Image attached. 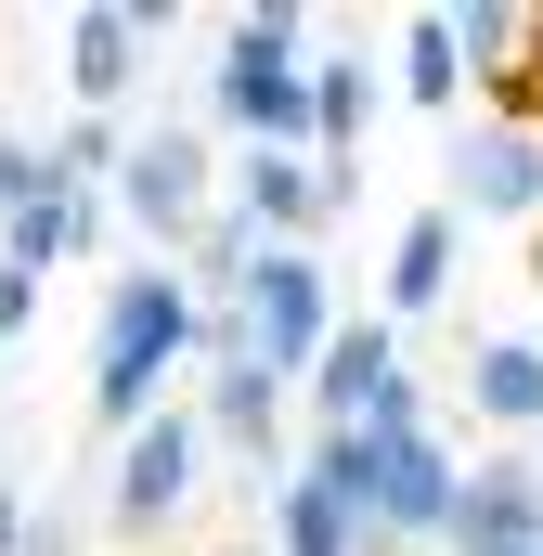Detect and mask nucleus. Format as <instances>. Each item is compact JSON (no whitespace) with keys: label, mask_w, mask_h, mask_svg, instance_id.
<instances>
[{"label":"nucleus","mask_w":543,"mask_h":556,"mask_svg":"<svg viewBox=\"0 0 543 556\" xmlns=\"http://www.w3.org/2000/svg\"><path fill=\"white\" fill-rule=\"evenodd\" d=\"M194 363V285L181 260H142L104 285V324H91V427L130 440L142 415H168V376Z\"/></svg>","instance_id":"f257e3e1"},{"label":"nucleus","mask_w":543,"mask_h":556,"mask_svg":"<svg viewBox=\"0 0 543 556\" xmlns=\"http://www.w3.org/2000/svg\"><path fill=\"white\" fill-rule=\"evenodd\" d=\"M207 117L247 130V155H311V13L272 0L220 26V78H207Z\"/></svg>","instance_id":"f03ea898"},{"label":"nucleus","mask_w":543,"mask_h":556,"mask_svg":"<svg viewBox=\"0 0 543 556\" xmlns=\"http://www.w3.org/2000/svg\"><path fill=\"white\" fill-rule=\"evenodd\" d=\"M104 207L130 220L142 247H168V260H181V247H194V220L220 207L207 130H181V117H168V130H130V155H117V194H104Z\"/></svg>","instance_id":"7ed1b4c3"},{"label":"nucleus","mask_w":543,"mask_h":556,"mask_svg":"<svg viewBox=\"0 0 543 556\" xmlns=\"http://www.w3.org/2000/svg\"><path fill=\"white\" fill-rule=\"evenodd\" d=\"M233 311H247V350H260L285 389H311L324 337L350 324V311H337V273H324L311 247H260V273H247V298H233Z\"/></svg>","instance_id":"20e7f679"},{"label":"nucleus","mask_w":543,"mask_h":556,"mask_svg":"<svg viewBox=\"0 0 543 556\" xmlns=\"http://www.w3.org/2000/svg\"><path fill=\"white\" fill-rule=\"evenodd\" d=\"M194 479H207V415H142L130 440H117V492H104V531L117 544H155L181 505H194Z\"/></svg>","instance_id":"39448f33"},{"label":"nucleus","mask_w":543,"mask_h":556,"mask_svg":"<svg viewBox=\"0 0 543 556\" xmlns=\"http://www.w3.org/2000/svg\"><path fill=\"white\" fill-rule=\"evenodd\" d=\"M363 440H376V427H363ZM453 505H466V466H453V440H440V427L376 440V479H363L376 544H453Z\"/></svg>","instance_id":"423d86ee"},{"label":"nucleus","mask_w":543,"mask_h":556,"mask_svg":"<svg viewBox=\"0 0 543 556\" xmlns=\"http://www.w3.org/2000/svg\"><path fill=\"white\" fill-rule=\"evenodd\" d=\"M168 26H181L168 0H78V13H65V104H78V117H117L142 91V52H155Z\"/></svg>","instance_id":"0eeeda50"},{"label":"nucleus","mask_w":543,"mask_h":556,"mask_svg":"<svg viewBox=\"0 0 543 556\" xmlns=\"http://www.w3.org/2000/svg\"><path fill=\"white\" fill-rule=\"evenodd\" d=\"M453 220H543V117L453 130Z\"/></svg>","instance_id":"6e6552de"},{"label":"nucleus","mask_w":543,"mask_h":556,"mask_svg":"<svg viewBox=\"0 0 543 556\" xmlns=\"http://www.w3.org/2000/svg\"><path fill=\"white\" fill-rule=\"evenodd\" d=\"M350 181H363V168H324V155H247V168H233V220H247L260 247H311V233L350 207Z\"/></svg>","instance_id":"1a4fd4ad"},{"label":"nucleus","mask_w":543,"mask_h":556,"mask_svg":"<svg viewBox=\"0 0 543 556\" xmlns=\"http://www.w3.org/2000/svg\"><path fill=\"white\" fill-rule=\"evenodd\" d=\"M453 52H466V78L492 91V117H543V13L466 0V13H453Z\"/></svg>","instance_id":"9d476101"},{"label":"nucleus","mask_w":543,"mask_h":556,"mask_svg":"<svg viewBox=\"0 0 543 556\" xmlns=\"http://www.w3.org/2000/svg\"><path fill=\"white\" fill-rule=\"evenodd\" d=\"M389 389H402V324H363V311H350V324L324 337V363H311V415L324 427H376Z\"/></svg>","instance_id":"9b49d317"},{"label":"nucleus","mask_w":543,"mask_h":556,"mask_svg":"<svg viewBox=\"0 0 543 556\" xmlns=\"http://www.w3.org/2000/svg\"><path fill=\"white\" fill-rule=\"evenodd\" d=\"M453 556H543V466H466Z\"/></svg>","instance_id":"f8f14e48"},{"label":"nucleus","mask_w":543,"mask_h":556,"mask_svg":"<svg viewBox=\"0 0 543 556\" xmlns=\"http://www.w3.org/2000/svg\"><path fill=\"white\" fill-rule=\"evenodd\" d=\"M272 544H285V556H389L376 531H363V505H350L337 479H311V466L272 479Z\"/></svg>","instance_id":"ddd939ff"},{"label":"nucleus","mask_w":543,"mask_h":556,"mask_svg":"<svg viewBox=\"0 0 543 556\" xmlns=\"http://www.w3.org/2000/svg\"><path fill=\"white\" fill-rule=\"evenodd\" d=\"M453 273H466V220H453V207H414L402 247H389V324H427V311L453 298Z\"/></svg>","instance_id":"4468645a"},{"label":"nucleus","mask_w":543,"mask_h":556,"mask_svg":"<svg viewBox=\"0 0 543 556\" xmlns=\"http://www.w3.org/2000/svg\"><path fill=\"white\" fill-rule=\"evenodd\" d=\"M194 415H207V440H220V453H247V466L272 479V440H285V376H272V363H220Z\"/></svg>","instance_id":"2eb2a0df"},{"label":"nucleus","mask_w":543,"mask_h":556,"mask_svg":"<svg viewBox=\"0 0 543 556\" xmlns=\"http://www.w3.org/2000/svg\"><path fill=\"white\" fill-rule=\"evenodd\" d=\"M104 220H117V207H104V194H65V181H52V194H39V207H26V220H13V233H0V260H13V273H65V260H91V247H104Z\"/></svg>","instance_id":"dca6fc26"},{"label":"nucleus","mask_w":543,"mask_h":556,"mask_svg":"<svg viewBox=\"0 0 543 556\" xmlns=\"http://www.w3.org/2000/svg\"><path fill=\"white\" fill-rule=\"evenodd\" d=\"M466 402H479V427H518L531 440L543 427V337H479L466 350Z\"/></svg>","instance_id":"f3484780"},{"label":"nucleus","mask_w":543,"mask_h":556,"mask_svg":"<svg viewBox=\"0 0 543 556\" xmlns=\"http://www.w3.org/2000/svg\"><path fill=\"white\" fill-rule=\"evenodd\" d=\"M363 130H376V65L363 52H324L311 65V155L324 168H363Z\"/></svg>","instance_id":"a211bd4d"},{"label":"nucleus","mask_w":543,"mask_h":556,"mask_svg":"<svg viewBox=\"0 0 543 556\" xmlns=\"http://www.w3.org/2000/svg\"><path fill=\"white\" fill-rule=\"evenodd\" d=\"M247 273H260V233L233 220V194L194 220V247H181V285H194V311H233L247 298Z\"/></svg>","instance_id":"6ab92c4d"},{"label":"nucleus","mask_w":543,"mask_h":556,"mask_svg":"<svg viewBox=\"0 0 543 556\" xmlns=\"http://www.w3.org/2000/svg\"><path fill=\"white\" fill-rule=\"evenodd\" d=\"M402 104H427V117H453V104H466V52H453V13H414V26H402Z\"/></svg>","instance_id":"aec40b11"},{"label":"nucleus","mask_w":543,"mask_h":556,"mask_svg":"<svg viewBox=\"0 0 543 556\" xmlns=\"http://www.w3.org/2000/svg\"><path fill=\"white\" fill-rule=\"evenodd\" d=\"M117 155H130V130H117V117H65V142H39V168H52L65 194H91V181H117Z\"/></svg>","instance_id":"412c9836"},{"label":"nucleus","mask_w":543,"mask_h":556,"mask_svg":"<svg viewBox=\"0 0 543 556\" xmlns=\"http://www.w3.org/2000/svg\"><path fill=\"white\" fill-rule=\"evenodd\" d=\"M39 194H52V168H39V142H13V130H0V233H13V220H26Z\"/></svg>","instance_id":"4be33fe9"},{"label":"nucleus","mask_w":543,"mask_h":556,"mask_svg":"<svg viewBox=\"0 0 543 556\" xmlns=\"http://www.w3.org/2000/svg\"><path fill=\"white\" fill-rule=\"evenodd\" d=\"M26 324H39V273H13V260H0V350H13Z\"/></svg>","instance_id":"5701e85b"},{"label":"nucleus","mask_w":543,"mask_h":556,"mask_svg":"<svg viewBox=\"0 0 543 556\" xmlns=\"http://www.w3.org/2000/svg\"><path fill=\"white\" fill-rule=\"evenodd\" d=\"M26 544V492H13V479H0V556Z\"/></svg>","instance_id":"b1692460"},{"label":"nucleus","mask_w":543,"mask_h":556,"mask_svg":"<svg viewBox=\"0 0 543 556\" xmlns=\"http://www.w3.org/2000/svg\"><path fill=\"white\" fill-rule=\"evenodd\" d=\"M13 556H78V544H65V531H52V518H26V544H13Z\"/></svg>","instance_id":"393cba45"},{"label":"nucleus","mask_w":543,"mask_h":556,"mask_svg":"<svg viewBox=\"0 0 543 556\" xmlns=\"http://www.w3.org/2000/svg\"><path fill=\"white\" fill-rule=\"evenodd\" d=\"M531 285H543V233H531Z\"/></svg>","instance_id":"a878e982"}]
</instances>
